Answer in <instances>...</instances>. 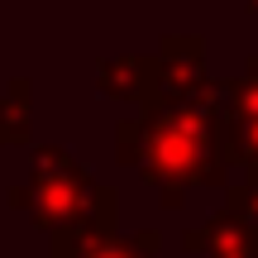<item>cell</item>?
<instances>
[{
	"label": "cell",
	"instance_id": "6da1fadb",
	"mask_svg": "<svg viewBox=\"0 0 258 258\" xmlns=\"http://www.w3.org/2000/svg\"><path fill=\"white\" fill-rule=\"evenodd\" d=\"M225 110L230 86L201 82L191 96L144 110L139 120V177L163 191V206L177 211L186 186H225Z\"/></svg>",
	"mask_w": 258,
	"mask_h": 258
},
{
	"label": "cell",
	"instance_id": "7a4b0ae2",
	"mask_svg": "<svg viewBox=\"0 0 258 258\" xmlns=\"http://www.w3.org/2000/svg\"><path fill=\"white\" fill-rule=\"evenodd\" d=\"M96 201V182L67 148L38 144L34 148V172H29V220L43 234H57L77 225Z\"/></svg>",
	"mask_w": 258,
	"mask_h": 258
},
{
	"label": "cell",
	"instance_id": "3957f363",
	"mask_svg": "<svg viewBox=\"0 0 258 258\" xmlns=\"http://www.w3.org/2000/svg\"><path fill=\"white\" fill-rule=\"evenodd\" d=\"M115 215H120V196L110 186H96L91 211L77 225L53 234V258H158V234L139 230L120 239L115 234Z\"/></svg>",
	"mask_w": 258,
	"mask_h": 258
},
{
	"label": "cell",
	"instance_id": "277c9868",
	"mask_svg": "<svg viewBox=\"0 0 258 258\" xmlns=\"http://www.w3.org/2000/svg\"><path fill=\"white\" fill-rule=\"evenodd\" d=\"M186 253H211V258H258V225L249 215L225 206L215 220H206L201 230H191L182 239Z\"/></svg>",
	"mask_w": 258,
	"mask_h": 258
},
{
	"label": "cell",
	"instance_id": "5b68a950",
	"mask_svg": "<svg viewBox=\"0 0 258 258\" xmlns=\"http://www.w3.org/2000/svg\"><path fill=\"white\" fill-rule=\"evenodd\" d=\"M96 82H101V96H110V101H139L144 105L153 96V86H158V53L153 57H139V53L105 57Z\"/></svg>",
	"mask_w": 258,
	"mask_h": 258
},
{
	"label": "cell",
	"instance_id": "8992f818",
	"mask_svg": "<svg viewBox=\"0 0 258 258\" xmlns=\"http://www.w3.org/2000/svg\"><path fill=\"white\" fill-rule=\"evenodd\" d=\"M34 134V86L29 77H10L0 96V148H24Z\"/></svg>",
	"mask_w": 258,
	"mask_h": 258
},
{
	"label": "cell",
	"instance_id": "52a82bcc",
	"mask_svg": "<svg viewBox=\"0 0 258 258\" xmlns=\"http://www.w3.org/2000/svg\"><path fill=\"white\" fill-rule=\"evenodd\" d=\"M225 196H230V201H225V206H230V211L249 215V220L258 225V172H249V177H244V182H234V186H230V191H225Z\"/></svg>",
	"mask_w": 258,
	"mask_h": 258
},
{
	"label": "cell",
	"instance_id": "ba28073f",
	"mask_svg": "<svg viewBox=\"0 0 258 258\" xmlns=\"http://www.w3.org/2000/svg\"><path fill=\"white\" fill-rule=\"evenodd\" d=\"M115 158H120L124 167L139 163V120H124L120 134H115Z\"/></svg>",
	"mask_w": 258,
	"mask_h": 258
},
{
	"label": "cell",
	"instance_id": "9c48e42d",
	"mask_svg": "<svg viewBox=\"0 0 258 258\" xmlns=\"http://www.w3.org/2000/svg\"><path fill=\"white\" fill-rule=\"evenodd\" d=\"M10 206H15V211H29V186H10Z\"/></svg>",
	"mask_w": 258,
	"mask_h": 258
},
{
	"label": "cell",
	"instance_id": "30bf717a",
	"mask_svg": "<svg viewBox=\"0 0 258 258\" xmlns=\"http://www.w3.org/2000/svg\"><path fill=\"white\" fill-rule=\"evenodd\" d=\"M249 10H253V15H258V0H249Z\"/></svg>",
	"mask_w": 258,
	"mask_h": 258
},
{
	"label": "cell",
	"instance_id": "8fae6325",
	"mask_svg": "<svg viewBox=\"0 0 258 258\" xmlns=\"http://www.w3.org/2000/svg\"><path fill=\"white\" fill-rule=\"evenodd\" d=\"M249 67H258V57H253V62H249Z\"/></svg>",
	"mask_w": 258,
	"mask_h": 258
}]
</instances>
